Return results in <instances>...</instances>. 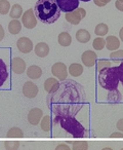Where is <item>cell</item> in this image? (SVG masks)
<instances>
[{
  "mask_svg": "<svg viewBox=\"0 0 123 150\" xmlns=\"http://www.w3.org/2000/svg\"><path fill=\"white\" fill-rule=\"evenodd\" d=\"M111 138H123V134L122 133H113L111 135Z\"/></svg>",
  "mask_w": 123,
  "mask_h": 150,
  "instance_id": "40",
  "label": "cell"
},
{
  "mask_svg": "<svg viewBox=\"0 0 123 150\" xmlns=\"http://www.w3.org/2000/svg\"><path fill=\"white\" fill-rule=\"evenodd\" d=\"M4 147L6 150H18L20 148L19 141H5Z\"/></svg>",
  "mask_w": 123,
  "mask_h": 150,
  "instance_id": "31",
  "label": "cell"
},
{
  "mask_svg": "<svg viewBox=\"0 0 123 150\" xmlns=\"http://www.w3.org/2000/svg\"><path fill=\"white\" fill-rule=\"evenodd\" d=\"M47 102L56 115L74 116L83 106V88L77 82L70 80L60 86L58 92L50 95Z\"/></svg>",
  "mask_w": 123,
  "mask_h": 150,
  "instance_id": "1",
  "label": "cell"
},
{
  "mask_svg": "<svg viewBox=\"0 0 123 150\" xmlns=\"http://www.w3.org/2000/svg\"><path fill=\"white\" fill-rule=\"evenodd\" d=\"M11 3L7 0H0V13L1 15H7L11 11Z\"/></svg>",
  "mask_w": 123,
  "mask_h": 150,
  "instance_id": "28",
  "label": "cell"
},
{
  "mask_svg": "<svg viewBox=\"0 0 123 150\" xmlns=\"http://www.w3.org/2000/svg\"><path fill=\"white\" fill-rule=\"evenodd\" d=\"M79 1H83V2H88V1H90V0H79Z\"/></svg>",
  "mask_w": 123,
  "mask_h": 150,
  "instance_id": "43",
  "label": "cell"
},
{
  "mask_svg": "<svg viewBox=\"0 0 123 150\" xmlns=\"http://www.w3.org/2000/svg\"><path fill=\"white\" fill-rule=\"evenodd\" d=\"M116 127L120 132H123V118L119 119L118 122H117V125H116Z\"/></svg>",
  "mask_w": 123,
  "mask_h": 150,
  "instance_id": "38",
  "label": "cell"
},
{
  "mask_svg": "<svg viewBox=\"0 0 123 150\" xmlns=\"http://www.w3.org/2000/svg\"><path fill=\"white\" fill-rule=\"evenodd\" d=\"M120 150H123V148H122V149H120Z\"/></svg>",
  "mask_w": 123,
  "mask_h": 150,
  "instance_id": "45",
  "label": "cell"
},
{
  "mask_svg": "<svg viewBox=\"0 0 123 150\" xmlns=\"http://www.w3.org/2000/svg\"><path fill=\"white\" fill-rule=\"evenodd\" d=\"M38 92H39L38 86H36L34 82H32V81L25 82V84H24V86H23V94L26 98H28V99L35 98L38 95Z\"/></svg>",
  "mask_w": 123,
  "mask_h": 150,
  "instance_id": "10",
  "label": "cell"
},
{
  "mask_svg": "<svg viewBox=\"0 0 123 150\" xmlns=\"http://www.w3.org/2000/svg\"><path fill=\"white\" fill-rule=\"evenodd\" d=\"M54 150H71V149H70V147L67 144H60V145L56 146Z\"/></svg>",
  "mask_w": 123,
  "mask_h": 150,
  "instance_id": "36",
  "label": "cell"
},
{
  "mask_svg": "<svg viewBox=\"0 0 123 150\" xmlns=\"http://www.w3.org/2000/svg\"><path fill=\"white\" fill-rule=\"evenodd\" d=\"M102 150H113L112 148H110V147H106V148H104V149H102Z\"/></svg>",
  "mask_w": 123,
  "mask_h": 150,
  "instance_id": "42",
  "label": "cell"
},
{
  "mask_svg": "<svg viewBox=\"0 0 123 150\" xmlns=\"http://www.w3.org/2000/svg\"><path fill=\"white\" fill-rule=\"evenodd\" d=\"M105 40H106V47L109 50H117L120 46L119 38L116 36H108Z\"/></svg>",
  "mask_w": 123,
  "mask_h": 150,
  "instance_id": "17",
  "label": "cell"
},
{
  "mask_svg": "<svg viewBox=\"0 0 123 150\" xmlns=\"http://www.w3.org/2000/svg\"><path fill=\"white\" fill-rule=\"evenodd\" d=\"M7 138H23L24 137V133L20 127H13L11 129H8L6 134Z\"/></svg>",
  "mask_w": 123,
  "mask_h": 150,
  "instance_id": "26",
  "label": "cell"
},
{
  "mask_svg": "<svg viewBox=\"0 0 123 150\" xmlns=\"http://www.w3.org/2000/svg\"><path fill=\"white\" fill-rule=\"evenodd\" d=\"M34 13L40 22L49 25L58 20L60 9L56 3V0H37L34 6Z\"/></svg>",
  "mask_w": 123,
  "mask_h": 150,
  "instance_id": "2",
  "label": "cell"
},
{
  "mask_svg": "<svg viewBox=\"0 0 123 150\" xmlns=\"http://www.w3.org/2000/svg\"><path fill=\"white\" fill-rule=\"evenodd\" d=\"M17 47L23 54H29L33 50V42L28 37H21L17 41Z\"/></svg>",
  "mask_w": 123,
  "mask_h": 150,
  "instance_id": "9",
  "label": "cell"
},
{
  "mask_svg": "<svg viewBox=\"0 0 123 150\" xmlns=\"http://www.w3.org/2000/svg\"><path fill=\"white\" fill-rule=\"evenodd\" d=\"M22 24L27 29H34L37 26V18L33 9H28L22 16Z\"/></svg>",
  "mask_w": 123,
  "mask_h": 150,
  "instance_id": "6",
  "label": "cell"
},
{
  "mask_svg": "<svg viewBox=\"0 0 123 150\" xmlns=\"http://www.w3.org/2000/svg\"><path fill=\"white\" fill-rule=\"evenodd\" d=\"M43 117V112L40 108H32L28 113V120L32 125H37Z\"/></svg>",
  "mask_w": 123,
  "mask_h": 150,
  "instance_id": "12",
  "label": "cell"
},
{
  "mask_svg": "<svg viewBox=\"0 0 123 150\" xmlns=\"http://www.w3.org/2000/svg\"><path fill=\"white\" fill-rule=\"evenodd\" d=\"M9 16L11 18L15 20H18L19 18H21L23 16V7L20 4H13V7L11 8V11H9Z\"/></svg>",
  "mask_w": 123,
  "mask_h": 150,
  "instance_id": "23",
  "label": "cell"
},
{
  "mask_svg": "<svg viewBox=\"0 0 123 150\" xmlns=\"http://www.w3.org/2000/svg\"><path fill=\"white\" fill-rule=\"evenodd\" d=\"M92 46L96 50H102L103 48L106 46V40L103 37H98L93 40L92 42Z\"/></svg>",
  "mask_w": 123,
  "mask_h": 150,
  "instance_id": "29",
  "label": "cell"
},
{
  "mask_svg": "<svg viewBox=\"0 0 123 150\" xmlns=\"http://www.w3.org/2000/svg\"><path fill=\"white\" fill-rule=\"evenodd\" d=\"M111 0H93L94 4L96 5V6L98 7H103L105 6V5H107L109 2H110Z\"/></svg>",
  "mask_w": 123,
  "mask_h": 150,
  "instance_id": "35",
  "label": "cell"
},
{
  "mask_svg": "<svg viewBox=\"0 0 123 150\" xmlns=\"http://www.w3.org/2000/svg\"><path fill=\"white\" fill-rule=\"evenodd\" d=\"M119 1H121V2H123V0H119Z\"/></svg>",
  "mask_w": 123,
  "mask_h": 150,
  "instance_id": "44",
  "label": "cell"
},
{
  "mask_svg": "<svg viewBox=\"0 0 123 150\" xmlns=\"http://www.w3.org/2000/svg\"><path fill=\"white\" fill-rule=\"evenodd\" d=\"M54 122L60 123V127L67 133L71 134L74 138H84L86 136V129L75 118L70 115H56Z\"/></svg>",
  "mask_w": 123,
  "mask_h": 150,
  "instance_id": "3",
  "label": "cell"
},
{
  "mask_svg": "<svg viewBox=\"0 0 123 150\" xmlns=\"http://www.w3.org/2000/svg\"><path fill=\"white\" fill-rule=\"evenodd\" d=\"M40 125H41L42 131L44 132H49L51 129V118H50L49 115H45V116L42 117L41 121H40Z\"/></svg>",
  "mask_w": 123,
  "mask_h": 150,
  "instance_id": "25",
  "label": "cell"
},
{
  "mask_svg": "<svg viewBox=\"0 0 123 150\" xmlns=\"http://www.w3.org/2000/svg\"><path fill=\"white\" fill-rule=\"evenodd\" d=\"M98 82L101 86L107 91L117 90L119 84L118 68L116 67H109L103 69L98 73Z\"/></svg>",
  "mask_w": 123,
  "mask_h": 150,
  "instance_id": "4",
  "label": "cell"
},
{
  "mask_svg": "<svg viewBox=\"0 0 123 150\" xmlns=\"http://www.w3.org/2000/svg\"><path fill=\"white\" fill-rule=\"evenodd\" d=\"M79 0H56V3L58 4L60 11L64 13H71L79 7Z\"/></svg>",
  "mask_w": 123,
  "mask_h": 150,
  "instance_id": "8",
  "label": "cell"
},
{
  "mask_svg": "<svg viewBox=\"0 0 123 150\" xmlns=\"http://www.w3.org/2000/svg\"><path fill=\"white\" fill-rule=\"evenodd\" d=\"M96 59H98V56H96V54L93 50H86L81 56L82 63H83L84 66L88 67V68L94 66V64L96 62Z\"/></svg>",
  "mask_w": 123,
  "mask_h": 150,
  "instance_id": "11",
  "label": "cell"
},
{
  "mask_svg": "<svg viewBox=\"0 0 123 150\" xmlns=\"http://www.w3.org/2000/svg\"><path fill=\"white\" fill-rule=\"evenodd\" d=\"M109 67H112L111 66V63L109 62V61H105V60L98 61V72H100L101 70H103V69L109 68Z\"/></svg>",
  "mask_w": 123,
  "mask_h": 150,
  "instance_id": "33",
  "label": "cell"
},
{
  "mask_svg": "<svg viewBox=\"0 0 123 150\" xmlns=\"http://www.w3.org/2000/svg\"><path fill=\"white\" fill-rule=\"evenodd\" d=\"M11 70L15 74H23L26 71V63L22 58L15 57L11 60Z\"/></svg>",
  "mask_w": 123,
  "mask_h": 150,
  "instance_id": "14",
  "label": "cell"
},
{
  "mask_svg": "<svg viewBox=\"0 0 123 150\" xmlns=\"http://www.w3.org/2000/svg\"><path fill=\"white\" fill-rule=\"evenodd\" d=\"M118 68V76H119V81L122 83L123 86V62L121 63L119 66H117Z\"/></svg>",
  "mask_w": 123,
  "mask_h": 150,
  "instance_id": "34",
  "label": "cell"
},
{
  "mask_svg": "<svg viewBox=\"0 0 123 150\" xmlns=\"http://www.w3.org/2000/svg\"><path fill=\"white\" fill-rule=\"evenodd\" d=\"M8 78V71L5 63L0 59V86H2Z\"/></svg>",
  "mask_w": 123,
  "mask_h": 150,
  "instance_id": "20",
  "label": "cell"
},
{
  "mask_svg": "<svg viewBox=\"0 0 123 150\" xmlns=\"http://www.w3.org/2000/svg\"><path fill=\"white\" fill-rule=\"evenodd\" d=\"M27 75L28 77L31 79H38L41 77L42 75V69L37 65H32L27 69Z\"/></svg>",
  "mask_w": 123,
  "mask_h": 150,
  "instance_id": "16",
  "label": "cell"
},
{
  "mask_svg": "<svg viewBox=\"0 0 123 150\" xmlns=\"http://www.w3.org/2000/svg\"><path fill=\"white\" fill-rule=\"evenodd\" d=\"M22 30V24L19 20H11L8 24V31L13 35H17L21 32Z\"/></svg>",
  "mask_w": 123,
  "mask_h": 150,
  "instance_id": "22",
  "label": "cell"
},
{
  "mask_svg": "<svg viewBox=\"0 0 123 150\" xmlns=\"http://www.w3.org/2000/svg\"><path fill=\"white\" fill-rule=\"evenodd\" d=\"M110 58L113 60H123V50H114L113 52H111Z\"/></svg>",
  "mask_w": 123,
  "mask_h": 150,
  "instance_id": "32",
  "label": "cell"
},
{
  "mask_svg": "<svg viewBox=\"0 0 123 150\" xmlns=\"http://www.w3.org/2000/svg\"><path fill=\"white\" fill-rule=\"evenodd\" d=\"M122 97H121V94L119 93L118 90H114V91H109L108 94V100L109 102L112 103H118L121 101Z\"/></svg>",
  "mask_w": 123,
  "mask_h": 150,
  "instance_id": "27",
  "label": "cell"
},
{
  "mask_svg": "<svg viewBox=\"0 0 123 150\" xmlns=\"http://www.w3.org/2000/svg\"><path fill=\"white\" fill-rule=\"evenodd\" d=\"M86 16V11L84 8H79L71 11V13H67L65 16L67 22H69L72 25H78L81 22L82 19H84Z\"/></svg>",
  "mask_w": 123,
  "mask_h": 150,
  "instance_id": "7",
  "label": "cell"
},
{
  "mask_svg": "<svg viewBox=\"0 0 123 150\" xmlns=\"http://www.w3.org/2000/svg\"><path fill=\"white\" fill-rule=\"evenodd\" d=\"M51 73L58 80L64 81V80H66L68 77V68H67V66L62 62L54 63L51 67Z\"/></svg>",
  "mask_w": 123,
  "mask_h": 150,
  "instance_id": "5",
  "label": "cell"
},
{
  "mask_svg": "<svg viewBox=\"0 0 123 150\" xmlns=\"http://www.w3.org/2000/svg\"><path fill=\"white\" fill-rule=\"evenodd\" d=\"M34 52H35L36 56L39 58H45L49 54V46L45 42H39L34 47Z\"/></svg>",
  "mask_w": 123,
  "mask_h": 150,
  "instance_id": "15",
  "label": "cell"
},
{
  "mask_svg": "<svg viewBox=\"0 0 123 150\" xmlns=\"http://www.w3.org/2000/svg\"><path fill=\"white\" fill-rule=\"evenodd\" d=\"M76 39L80 43H86L90 40V33L86 29H79L76 32Z\"/></svg>",
  "mask_w": 123,
  "mask_h": 150,
  "instance_id": "18",
  "label": "cell"
},
{
  "mask_svg": "<svg viewBox=\"0 0 123 150\" xmlns=\"http://www.w3.org/2000/svg\"><path fill=\"white\" fill-rule=\"evenodd\" d=\"M109 31V28L106 24L104 23H100L98 25L96 26V29H94V33L98 36V37H103V36L107 35Z\"/></svg>",
  "mask_w": 123,
  "mask_h": 150,
  "instance_id": "24",
  "label": "cell"
},
{
  "mask_svg": "<svg viewBox=\"0 0 123 150\" xmlns=\"http://www.w3.org/2000/svg\"><path fill=\"white\" fill-rule=\"evenodd\" d=\"M115 6H116V8L118 9V11H123V2H121V1L117 0L116 2H115Z\"/></svg>",
  "mask_w": 123,
  "mask_h": 150,
  "instance_id": "37",
  "label": "cell"
},
{
  "mask_svg": "<svg viewBox=\"0 0 123 150\" xmlns=\"http://www.w3.org/2000/svg\"><path fill=\"white\" fill-rule=\"evenodd\" d=\"M119 37H120L121 41L123 42V27L120 29V31H119Z\"/></svg>",
  "mask_w": 123,
  "mask_h": 150,
  "instance_id": "41",
  "label": "cell"
},
{
  "mask_svg": "<svg viewBox=\"0 0 123 150\" xmlns=\"http://www.w3.org/2000/svg\"><path fill=\"white\" fill-rule=\"evenodd\" d=\"M60 86V83L56 78L50 77V78H47V79L44 81V90L49 95L54 94L56 92H58Z\"/></svg>",
  "mask_w": 123,
  "mask_h": 150,
  "instance_id": "13",
  "label": "cell"
},
{
  "mask_svg": "<svg viewBox=\"0 0 123 150\" xmlns=\"http://www.w3.org/2000/svg\"><path fill=\"white\" fill-rule=\"evenodd\" d=\"M72 150H88L87 141H75V142H73Z\"/></svg>",
  "mask_w": 123,
  "mask_h": 150,
  "instance_id": "30",
  "label": "cell"
},
{
  "mask_svg": "<svg viewBox=\"0 0 123 150\" xmlns=\"http://www.w3.org/2000/svg\"><path fill=\"white\" fill-rule=\"evenodd\" d=\"M68 71H69L70 75H72L74 77H79L80 75L83 73V66L81 64H78V63H73V64L70 65Z\"/></svg>",
  "mask_w": 123,
  "mask_h": 150,
  "instance_id": "21",
  "label": "cell"
},
{
  "mask_svg": "<svg viewBox=\"0 0 123 150\" xmlns=\"http://www.w3.org/2000/svg\"><path fill=\"white\" fill-rule=\"evenodd\" d=\"M4 36H5V32H4V29H3V27H2V25L0 24V41L4 38Z\"/></svg>",
  "mask_w": 123,
  "mask_h": 150,
  "instance_id": "39",
  "label": "cell"
},
{
  "mask_svg": "<svg viewBox=\"0 0 123 150\" xmlns=\"http://www.w3.org/2000/svg\"><path fill=\"white\" fill-rule=\"evenodd\" d=\"M58 43L60 44L62 46H70L72 43V37L68 32H62V33L58 34Z\"/></svg>",
  "mask_w": 123,
  "mask_h": 150,
  "instance_id": "19",
  "label": "cell"
}]
</instances>
